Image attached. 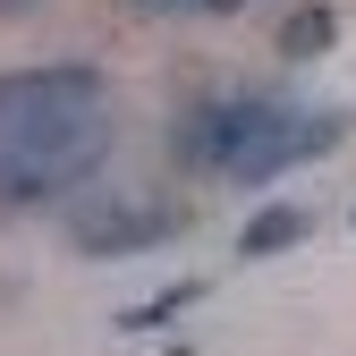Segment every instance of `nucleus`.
<instances>
[{
  "label": "nucleus",
  "instance_id": "1",
  "mask_svg": "<svg viewBox=\"0 0 356 356\" xmlns=\"http://www.w3.org/2000/svg\"><path fill=\"white\" fill-rule=\"evenodd\" d=\"M119 145V94L102 68L51 60L0 76V204H60L94 187Z\"/></svg>",
  "mask_w": 356,
  "mask_h": 356
},
{
  "label": "nucleus",
  "instance_id": "10",
  "mask_svg": "<svg viewBox=\"0 0 356 356\" xmlns=\"http://www.w3.org/2000/svg\"><path fill=\"white\" fill-rule=\"evenodd\" d=\"M348 220H356V212H348Z\"/></svg>",
  "mask_w": 356,
  "mask_h": 356
},
{
  "label": "nucleus",
  "instance_id": "8",
  "mask_svg": "<svg viewBox=\"0 0 356 356\" xmlns=\"http://www.w3.org/2000/svg\"><path fill=\"white\" fill-rule=\"evenodd\" d=\"M42 9V0H0V17H34Z\"/></svg>",
  "mask_w": 356,
  "mask_h": 356
},
{
  "label": "nucleus",
  "instance_id": "7",
  "mask_svg": "<svg viewBox=\"0 0 356 356\" xmlns=\"http://www.w3.org/2000/svg\"><path fill=\"white\" fill-rule=\"evenodd\" d=\"M145 9H161V17H229L246 0H145Z\"/></svg>",
  "mask_w": 356,
  "mask_h": 356
},
{
  "label": "nucleus",
  "instance_id": "5",
  "mask_svg": "<svg viewBox=\"0 0 356 356\" xmlns=\"http://www.w3.org/2000/svg\"><path fill=\"white\" fill-rule=\"evenodd\" d=\"M331 42H339V9H331V0H305V9H289V26H280V60H323L331 51Z\"/></svg>",
  "mask_w": 356,
  "mask_h": 356
},
{
  "label": "nucleus",
  "instance_id": "4",
  "mask_svg": "<svg viewBox=\"0 0 356 356\" xmlns=\"http://www.w3.org/2000/svg\"><path fill=\"white\" fill-rule=\"evenodd\" d=\"M305 238H314V204H263V212H246L238 254H246V263H272V254H289V246H305Z\"/></svg>",
  "mask_w": 356,
  "mask_h": 356
},
{
  "label": "nucleus",
  "instance_id": "6",
  "mask_svg": "<svg viewBox=\"0 0 356 356\" xmlns=\"http://www.w3.org/2000/svg\"><path fill=\"white\" fill-rule=\"evenodd\" d=\"M204 297V280H178V289H161V297H145V305H127L119 314V331H161V323H178L187 305Z\"/></svg>",
  "mask_w": 356,
  "mask_h": 356
},
{
  "label": "nucleus",
  "instance_id": "3",
  "mask_svg": "<svg viewBox=\"0 0 356 356\" xmlns=\"http://www.w3.org/2000/svg\"><path fill=\"white\" fill-rule=\"evenodd\" d=\"M178 229H187V204H178V195H153V187H85L68 204V246L94 254V263L170 246Z\"/></svg>",
  "mask_w": 356,
  "mask_h": 356
},
{
  "label": "nucleus",
  "instance_id": "2",
  "mask_svg": "<svg viewBox=\"0 0 356 356\" xmlns=\"http://www.w3.org/2000/svg\"><path fill=\"white\" fill-rule=\"evenodd\" d=\"M348 145V111L339 102H305L280 94V85H238V94H204L187 119H178V170L220 178V187H272V178L305 170Z\"/></svg>",
  "mask_w": 356,
  "mask_h": 356
},
{
  "label": "nucleus",
  "instance_id": "9",
  "mask_svg": "<svg viewBox=\"0 0 356 356\" xmlns=\"http://www.w3.org/2000/svg\"><path fill=\"white\" fill-rule=\"evenodd\" d=\"M178 356H187V348H178Z\"/></svg>",
  "mask_w": 356,
  "mask_h": 356
}]
</instances>
